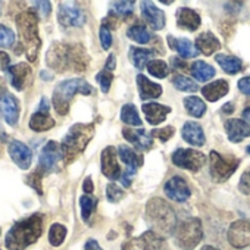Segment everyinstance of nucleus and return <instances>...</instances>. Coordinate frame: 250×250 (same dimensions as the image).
<instances>
[{
  "label": "nucleus",
  "instance_id": "nucleus-13",
  "mask_svg": "<svg viewBox=\"0 0 250 250\" xmlns=\"http://www.w3.org/2000/svg\"><path fill=\"white\" fill-rule=\"evenodd\" d=\"M59 24L63 27H81L85 24V14L72 3H61L58 11Z\"/></svg>",
  "mask_w": 250,
  "mask_h": 250
},
{
  "label": "nucleus",
  "instance_id": "nucleus-23",
  "mask_svg": "<svg viewBox=\"0 0 250 250\" xmlns=\"http://www.w3.org/2000/svg\"><path fill=\"white\" fill-rule=\"evenodd\" d=\"M122 136L125 137V140L130 142L131 145H134L137 149L140 150H149L153 146V140L152 137H149V134L145 130H133V128H124L122 130Z\"/></svg>",
  "mask_w": 250,
  "mask_h": 250
},
{
  "label": "nucleus",
  "instance_id": "nucleus-21",
  "mask_svg": "<svg viewBox=\"0 0 250 250\" xmlns=\"http://www.w3.org/2000/svg\"><path fill=\"white\" fill-rule=\"evenodd\" d=\"M200 15L187 8V6H181L178 11H177V25L183 30H187V31H196L199 27H200Z\"/></svg>",
  "mask_w": 250,
  "mask_h": 250
},
{
  "label": "nucleus",
  "instance_id": "nucleus-29",
  "mask_svg": "<svg viewBox=\"0 0 250 250\" xmlns=\"http://www.w3.org/2000/svg\"><path fill=\"white\" fill-rule=\"evenodd\" d=\"M53 127H55V119L46 112L37 110L30 118V128L36 133H43V131H47Z\"/></svg>",
  "mask_w": 250,
  "mask_h": 250
},
{
  "label": "nucleus",
  "instance_id": "nucleus-5",
  "mask_svg": "<svg viewBox=\"0 0 250 250\" xmlns=\"http://www.w3.org/2000/svg\"><path fill=\"white\" fill-rule=\"evenodd\" d=\"M94 136L93 124H75L69 128L68 134L62 140V153L65 164L74 162L87 147L90 140Z\"/></svg>",
  "mask_w": 250,
  "mask_h": 250
},
{
  "label": "nucleus",
  "instance_id": "nucleus-39",
  "mask_svg": "<svg viewBox=\"0 0 250 250\" xmlns=\"http://www.w3.org/2000/svg\"><path fill=\"white\" fill-rule=\"evenodd\" d=\"M80 205H81V216H83V219L84 221H88L90 216H91V213L96 209L97 199L93 197V196H81Z\"/></svg>",
  "mask_w": 250,
  "mask_h": 250
},
{
  "label": "nucleus",
  "instance_id": "nucleus-52",
  "mask_svg": "<svg viewBox=\"0 0 250 250\" xmlns=\"http://www.w3.org/2000/svg\"><path fill=\"white\" fill-rule=\"evenodd\" d=\"M9 62H11V58L8 56V53L0 52V71H8Z\"/></svg>",
  "mask_w": 250,
  "mask_h": 250
},
{
  "label": "nucleus",
  "instance_id": "nucleus-43",
  "mask_svg": "<svg viewBox=\"0 0 250 250\" xmlns=\"http://www.w3.org/2000/svg\"><path fill=\"white\" fill-rule=\"evenodd\" d=\"M96 80L99 81L102 91H103V93H106V91L110 88V84H112L113 75H112V72H110V71H107V69H103V71H100V72L96 75Z\"/></svg>",
  "mask_w": 250,
  "mask_h": 250
},
{
  "label": "nucleus",
  "instance_id": "nucleus-54",
  "mask_svg": "<svg viewBox=\"0 0 250 250\" xmlns=\"http://www.w3.org/2000/svg\"><path fill=\"white\" fill-rule=\"evenodd\" d=\"M84 250H103V249L99 246V243H97L96 240H88V241L85 243Z\"/></svg>",
  "mask_w": 250,
  "mask_h": 250
},
{
  "label": "nucleus",
  "instance_id": "nucleus-16",
  "mask_svg": "<svg viewBox=\"0 0 250 250\" xmlns=\"http://www.w3.org/2000/svg\"><path fill=\"white\" fill-rule=\"evenodd\" d=\"M102 172L104 177H107L112 181L121 180L122 172H121L119 162H118V149L107 146L102 152Z\"/></svg>",
  "mask_w": 250,
  "mask_h": 250
},
{
  "label": "nucleus",
  "instance_id": "nucleus-57",
  "mask_svg": "<svg viewBox=\"0 0 250 250\" xmlns=\"http://www.w3.org/2000/svg\"><path fill=\"white\" fill-rule=\"evenodd\" d=\"M232 110H234V103H232V102H228V103L222 107V112H225V113H232Z\"/></svg>",
  "mask_w": 250,
  "mask_h": 250
},
{
  "label": "nucleus",
  "instance_id": "nucleus-46",
  "mask_svg": "<svg viewBox=\"0 0 250 250\" xmlns=\"http://www.w3.org/2000/svg\"><path fill=\"white\" fill-rule=\"evenodd\" d=\"M42 175H43V172L40 169H37L34 174H31V175L27 177L28 186H31L33 188H36L40 194L43 193V188H42Z\"/></svg>",
  "mask_w": 250,
  "mask_h": 250
},
{
  "label": "nucleus",
  "instance_id": "nucleus-1",
  "mask_svg": "<svg viewBox=\"0 0 250 250\" xmlns=\"http://www.w3.org/2000/svg\"><path fill=\"white\" fill-rule=\"evenodd\" d=\"M88 55L81 44L55 42L46 55V63L56 72H84L88 66Z\"/></svg>",
  "mask_w": 250,
  "mask_h": 250
},
{
  "label": "nucleus",
  "instance_id": "nucleus-37",
  "mask_svg": "<svg viewBox=\"0 0 250 250\" xmlns=\"http://www.w3.org/2000/svg\"><path fill=\"white\" fill-rule=\"evenodd\" d=\"M172 84H174V87H175L177 90H180V91H190V93H194V91L199 90L197 84H196L193 80H190V78H187V77H184V75H180V74H175V75L172 77Z\"/></svg>",
  "mask_w": 250,
  "mask_h": 250
},
{
  "label": "nucleus",
  "instance_id": "nucleus-7",
  "mask_svg": "<svg viewBox=\"0 0 250 250\" xmlns=\"http://www.w3.org/2000/svg\"><path fill=\"white\" fill-rule=\"evenodd\" d=\"M175 243L183 250H193L203 238L202 221L199 218H188L180 222L174 232Z\"/></svg>",
  "mask_w": 250,
  "mask_h": 250
},
{
  "label": "nucleus",
  "instance_id": "nucleus-26",
  "mask_svg": "<svg viewBox=\"0 0 250 250\" xmlns=\"http://www.w3.org/2000/svg\"><path fill=\"white\" fill-rule=\"evenodd\" d=\"M194 46H196V49L200 53H203L206 56H210L216 50H219L221 43H219V40L212 33L206 31V33H202L200 36H197V39L194 42Z\"/></svg>",
  "mask_w": 250,
  "mask_h": 250
},
{
  "label": "nucleus",
  "instance_id": "nucleus-3",
  "mask_svg": "<svg viewBox=\"0 0 250 250\" xmlns=\"http://www.w3.org/2000/svg\"><path fill=\"white\" fill-rule=\"evenodd\" d=\"M146 219L152 231L162 238L169 237L177 228V215L174 209L162 199H150L146 205Z\"/></svg>",
  "mask_w": 250,
  "mask_h": 250
},
{
  "label": "nucleus",
  "instance_id": "nucleus-32",
  "mask_svg": "<svg viewBox=\"0 0 250 250\" xmlns=\"http://www.w3.org/2000/svg\"><path fill=\"white\" fill-rule=\"evenodd\" d=\"M153 50L150 49H142V47H130V61L136 68H147V65L152 62Z\"/></svg>",
  "mask_w": 250,
  "mask_h": 250
},
{
  "label": "nucleus",
  "instance_id": "nucleus-60",
  "mask_svg": "<svg viewBox=\"0 0 250 250\" xmlns=\"http://www.w3.org/2000/svg\"><path fill=\"white\" fill-rule=\"evenodd\" d=\"M202 250H219V249H216V247H213V246H203Z\"/></svg>",
  "mask_w": 250,
  "mask_h": 250
},
{
  "label": "nucleus",
  "instance_id": "nucleus-61",
  "mask_svg": "<svg viewBox=\"0 0 250 250\" xmlns=\"http://www.w3.org/2000/svg\"><path fill=\"white\" fill-rule=\"evenodd\" d=\"M246 152H247V155H250V146H247V147H246Z\"/></svg>",
  "mask_w": 250,
  "mask_h": 250
},
{
  "label": "nucleus",
  "instance_id": "nucleus-15",
  "mask_svg": "<svg viewBox=\"0 0 250 250\" xmlns=\"http://www.w3.org/2000/svg\"><path fill=\"white\" fill-rule=\"evenodd\" d=\"M0 115L11 127H15L20 119V102L18 99L8 91L0 94Z\"/></svg>",
  "mask_w": 250,
  "mask_h": 250
},
{
  "label": "nucleus",
  "instance_id": "nucleus-10",
  "mask_svg": "<svg viewBox=\"0 0 250 250\" xmlns=\"http://www.w3.org/2000/svg\"><path fill=\"white\" fill-rule=\"evenodd\" d=\"M122 250H165V240L155 231L149 229L136 238L125 241Z\"/></svg>",
  "mask_w": 250,
  "mask_h": 250
},
{
  "label": "nucleus",
  "instance_id": "nucleus-27",
  "mask_svg": "<svg viewBox=\"0 0 250 250\" xmlns=\"http://www.w3.org/2000/svg\"><path fill=\"white\" fill-rule=\"evenodd\" d=\"M137 85L140 90V97L142 100H149V99H156L162 94V87L153 81H150L146 75L140 74L137 75Z\"/></svg>",
  "mask_w": 250,
  "mask_h": 250
},
{
  "label": "nucleus",
  "instance_id": "nucleus-11",
  "mask_svg": "<svg viewBox=\"0 0 250 250\" xmlns=\"http://www.w3.org/2000/svg\"><path fill=\"white\" fill-rule=\"evenodd\" d=\"M63 158V153H62V147L59 143L56 142H49L42 153H40V165H39V169L43 172V174H47V172H55L59 169V164Z\"/></svg>",
  "mask_w": 250,
  "mask_h": 250
},
{
  "label": "nucleus",
  "instance_id": "nucleus-47",
  "mask_svg": "<svg viewBox=\"0 0 250 250\" xmlns=\"http://www.w3.org/2000/svg\"><path fill=\"white\" fill-rule=\"evenodd\" d=\"M118 24H119V15L115 11H110L107 14V17L103 20V24L102 25H104L109 30H116L118 28Z\"/></svg>",
  "mask_w": 250,
  "mask_h": 250
},
{
  "label": "nucleus",
  "instance_id": "nucleus-35",
  "mask_svg": "<svg viewBox=\"0 0 250 250\" xmlns=\"http://www.w3.org/2000/svg\"><path fill=\"white\" fill-rule=\"evenodd\" d=\"M121 119L125 122V124H128V125H134V127H140V125L143 124L142 122V118L136 109L134 104H124L122 109H121Z\"/></svg>",
  "mask_w": 250,
  "mask_h": 250
},
{
  "label": "nucleus",
  "instance_id": "nucleus-14",
  "mask_svg": "<svg viewBox=\"0 0 250 250\" xmlns=\"http://www.w3.org/2000/svg\"><path fill=\"white\" fill-rule=\"evenodd\" d=\"M6 75H8L11 84L20 91L25 90L33 83V69L25 62L9 66V69L6 71Z\"/></svg>",
  "mask_w": 250,
  "mask_h": 250
},
{
  "label": "nucleus",
  "instance_id": "nucleus-45",
  "mask_svg": "<svg viewBox=\"0 0 250 250\" xmlns=\"http://www.w3.org/2000/svg\"><path fill=\"white\" fill-rule=\"evenodd\" d=\"M113 6H115V12H118V15L127 18L133 14L134 2H115Z\"/></svg>",
  "mask_w": 250,
  "mask_h": 250
},
{
  "label": "nucleus",
  "instance_id": "nucleus-59",
  "mask_svg": "<svg viewBox=\"0 0 250 250\" xmlns=\"http://www.w3.org/2000/svg\"><path fill=\"white\" fill-rule=\"evenodd\" d=\"M40 77H42V80H46V81H50L52 80V74H49L47 71H43L40 74Z\"/></svg>",
  "mask_w": 250,
  "mask_h": 250
},
{
  "label": "nucleus",
  "instance_id": "nucleus-9",
  "mask_svg": "<svg viewBox=\"0 0 250 250\" xmlns=\"http://www.w3.org/2000/svg\"><path fill=\"white\" fill-rule=\"evenodd\" d=\"M172 164L191 172L200 171L206 164V156L194 149H178L172 153Z\"/></svg>",
  "mask_w": 250,
  "mask_h": 250
},
{
  "label": "nucleus",
  "instance_id": "nucleus-24",
  "mask_svg": "<svg viewBox=\"0 0 250 250\" xmlns=\"http://www.w3.org/2000/svg\"><path fill=\"white\" fill-rule=\"evenodd\" d=\"M118 156L125 164V167H127V172H130L131 175H136L137 168L143 165V156L127 146L118 147Z\"/></svg>",
  "mask_w": 250,
  "mask_h": 250
},
{
  "label": "nucleus",
  "instance_id": "nucleus-31",
  "mask_svg": "<svg viewBox=\"0 0 250 250\" xmlns=\"http://www.w3.org/2000/svg\"><path fill=\"white\" fill-rule=\"evenodd\" d=\"M215 61L219 63V66L229 75H235L243 71V62L231 55H216Z\"/></svg>",
  "mask_w": 250,
  "mask_h": 250
},
{
  "label": "nucleus",
  "instance_id": "nucleus-2",
  "mask_svg": "<svg viewBox=\"0 0 250 250\" xmlns=\"http://www.w3.org/2000/svg\"><path fill=\"white\" fill-rule=\"evenodd\" d=\"M43 232V215L34 213L14 224L8 231L5 244L9 250H24L36 243Z\"/></svg>",
  "mask_w": 250,
  "mask_h": 250
},
{
  "label": "nucleus",
  "instance_id": "nucleus-20",
  "mask_svg": "<svg viewBox=\"0 0 250 250\" xmlns=\"http://www.w3.org/2000/svg\"><path fill=\"white\" fill-rule=\"evenodd\" d=\"M225 131L232 143H240L250 136V125L243 119H228L225 122Z\"/></svg>",
  "mask_w": 250,
  "mask_h": 250
},
{
  "label": "nucleus",
  "instance_id": "nucleus-17",
  "mask_svg": "<svg viewBox=\"0 0 250 250\" xmlns=\"http://www.w3.org/2000/svg\"><path fill=\"white\" fill-rule=\"evenodd\" d=\"M9 155L12 161L21 168V169H28L33 162V152L28 146H25L22 142L14 140L9 145Z\"/></svg>",
  "mask_w": 250,
  "mask_h": 250
},
{
  "label": "nucleus",
  "instance_id": "nucleus-62",
  "mask_svg": "<svg viewBox=\"0 0 250 250\" xmlns=\"http://www.w3.org/2000/svg\"><path fill=\"white\" fill-rule=\"evenodd\" d=\"M0 14H2V2H0Z\"/></svg>",
  "mask_w": 250,
  "mask_h": 250
},
{
  "label": "nucleus",
  "instance_id": "nucleus-36",
  "mask_svg": "<svg viewBox=\"0 0 250 250\" xmlns=\"http://www.w3.org/2000/svg\"><path fill=\"white\" fill-rule=\"evenodd\" d=\"M127 36H128V39H131L133 42L140 43V44H146V43L150 42V34H149V31L146 30L145 25H140V24L133 25V27L127 31Z\"/></svg>",
  "mask_w": 250,
  "mask_h": 250
},
{
  "label": "nucleus",
  "instance_id": "nucleus-56",
  "mask_svg": "<svg viewBox=\"0 0 250 250\" xmlns=\"http://www.w3.org/2000/svg\"><path fill=\"white\" fill-rule=\"evenodd\" d=\"M49 109H50V106H49V100L46 99V97H43L42 99V103H40V112H46V113H49Z\"/></svg>",
  "mask_w": 250,
  "mask_h": 250
},
{
  "label": "nucleus",
  "instance_id": "nucleus-18",
  "mask_svg": "<svg viewBox=\"0 0 250 250\" xmlns=\"http://www.w3.org/2000/svg\"><path fill=\"white\" fill-rule=\"evenodd\" d=\"M165 194L174 202H186L190 197V187L181 177H172L165 184Z\"/></svg>",
  "mask_w": 250,
  "mask_h": 250
},
{
  "label": "nucleus",
  "instance_id": "nucleus-28",
  "mask_svg": "<svg viewBox=\"0 0 250 250\" xmlns=\"http://www.w3.org/2000/svg\"><path fill=\"white\" fill-rule=\"evenodd\" d=\"M229 90V85L225 80H218V81H213L205 87H202V94L206 100L209 102H216L219 100L221 97H224Z\"/></svg>",
  "mask_w": 250,
  "mask_h": 250
},
{
  "label": "nucleus",
  "instance_id": "nucleus-4",
  "mask_svg": "<svg viewBox=\"0 0 250 250\" xmlns=\"http://www.w3.org/2000/svg\"><path fill=\"white\" fill-rule=\"evenodd\" d=\"M17 27L21 37V44L27 53L28 61L34 62L37 59L42 40L39 36V17L34 11H24L17 17Z\"/></svg>",
  "mask_w": 250,
  "mask_h": 250
},
{
  "label": "nucleus",
  "instance_id": "nucleus-22",
  "mask_svg": "<svg viewBox=\"0 0 250 250\" xmlns=\"http://www.w3.org/2000/svg\"><path fill=\"white\" fill-rule=\"evenodd\" d=\"M181 136H183L184 142H187L188 145L196 146V147H202L206 143L205 133L197 122H191V121L186 122L181 130Z\"/></svg>",
  "mask_w": 250,
  "mask_h": 250
},
{
  "label": "nucleus",
  "instance_id": "nucleus-41",
  "mask_svg": "<svg viewBox=\"0 0 250 250\" xmlns=\"http://www.w3.org/2000/svg\"><path fill=\"white\" fill-rule=\"evenodd\" d=\"M15 42V34L12 30H9L5 25H0V47L2 49H8L12 47Z\"/></svg>",
  "mask_w": 250,
  "mask_h": 250
},
{
  "label": "nucleus",
  "instance_id": "nucleus-63",
  "mask_svg": "<svg viewBox=\"0 0 250 250\" xmlns=\"http://www.w3.org/2000/svg\"><path fill=\"white\" fill-rule=\"evenodd\" d=\"M2 87H3V85H2V81H0V90H2Z\"/></svg>",
  "mask_w": 250,
  "mask_h": 250
},
{
  "label": "nucleus",
  "instance_id": "nucleus-53",
  "mask_svg": "<svg viewBox=\"0 0 250 250\" xmlns=\"http://www.w3.org/2000/svg\"><path fill=\"white\" fill-rule=\"evenodd\" d=\"M93 181H91V178L88 177V178H85L84 180V183H83V190H84V193H88V194H91L93 193Z\"/></svg>",
  "mask_w": 250,
  "mask_h": 250
},
{
  "label": "nucleus",
  "instance_id": "nucleus-34",
  "mask_svg": "<svg viewBox=\"0 0 250 250\" xmlns=\"http://www.w3.org/2000/svg\"><path fill=\"white\" fill-rule=\"evenodd\" d=\"M184 106H186V110L194 116V118H202L206 112V104L202 99L196 97V96H190V97H186L184 99Z\"/></svg>",
  "mask_w": 250,
  "mask_h": 250
},
{
  "label": "nucleus",
  "instance_id": "nucleus-49",
  "mask_svg": "<svg viewBox=\"0 0 250 250\" xmlns=\"http://www.w3.org/2000/svg\"><path fill=\"white\" fill-rule=\"evenodd\" d=\"M238 188L241 193L250 196V171H246L241 178H240V184H238Z\"/></svg>",
  "mask_w": 250,
  "mask_h": 250
},
{
  "label": "nucleus",
  "instance_id": "nucleus-38",
  "mask_svg": "<svg viewBox=\"0 0 250 250\" xmlns=\"http://www.w3.org/2000/svg\"><path fill=\"white\" fill-rule=\"evenodd\" d=\"M66 237V228L62 224H53L49 229V241L52 246L58 247L63 243Z\"/></svg>",
  "mask_w": 250,
  "mask_h": 250
},
{
  "label": "nucleus",
  "instance_id": "nucleus-6",
  "mask_svg": "<svg viewBox=\"0 0 250 250\" xmlns=\"http://www.w3.org/2000/svg\"><path fill=\"white\" fill-rule=\"evenodd\" d=\"M91 94L93 87L83 78H71L59 83L53 91V106L59 115H66L71 100L75 94Z\"/></svg>",
  "mask_w": 250,
  "mask_h": 250
},
{
  "label": "nucleus",
  "instance_id": "nucleus-58",
  "mask_svg": "<svg viewBox=\"0 0 250 250\" xmlns=\"http://www.w3.org/2000/svg\"><path fill=\"white\" fill-rule=\"evenodd\" d=\"M243 121H246L247 124H250V107H246L243 110Z\"/></svg>",
  "mask_w": 250,
  "mask_h": 250
},
{
  "label": "nucleus",
  "instance_id": "nucleus-50",
  "mask_svg": "<svg viewBox=\"0 0 250 250\" xmlns=\"http://www.w3.org/2000/svg\"><path fill=\"white\" fill-rule=\"evenodd\" d=\"M34 6H39L37 8V11L40 12V15L43 17V18H46L49 14H50V11H52V5H50V2H46V0H44V2H34L33 3Z\"/></svg>",
  "mask_w": 250,
  "mask_h": 250
},
{
  "label": "nucleus",
  "instance_id": "nucleus-12",
  "mask_svg": "<svg viewBox=\"0 0 250 250\" xmlns=\"http://www.w3.org/2000/svg\"><path fill=\"white\" fill-rule=\"evenodd\" d=\"M227 238L229 244L235 249L250 247V221L238 219L232 222L228 228Z\"/></svg>",
  "mask_w": 250,
  "mask_h": 250
},
{
  "label": "nucleus",
  "instance_id": "nucleus-25",
  "mask_svg": "<svg viewBox=\"0 0 250 250\" xmlns=\"http://www.w3.org/2000/svg\"><path fill=\"white\" fill-rule=\"evenodd\" d=\"M143 112L149 124L159 125L167 119L168 113H171V107L159 103H146L143 104Z\"/></svg>",
  "mask_w": 250,
  "mask_h": 250
},
{
  "label": "nucleus",
  "instance_id": "nucleus-8",
  "mask_svg": "<svg viewBox=\"0 0 250 250\" xmlns=\"http://www.w3.org/2000/svg\"><path fill=\"white\" fill-rule=\"evenodd\" d=\"M209 158H210V175L218 183L227 181L240 165V159L234 156H222L216 150H212Z\"/></svg>",
  "mask_w": 250,
  "mask_h": 250
},
{
  "label": "nucleus",
  "instance_id": "nucleus-19",
  "mask_svg": "<svg viewBox=\"0 0 250 250\" xmlns=\"http://www.w3.org/2000/svg\"><path fill=\"white\" fill-rule=\"evenodd\" d=\"M142 15L152 30H162L165 27V12L152 2H142Z\"/></svg>",
  "mask_w": 250,
  "mask_h": 250
},
{
  "label": "nucleus",
  "instance_id": "nucleus-30",
  "mask_svg": "<svg viewBox=\"0 0 250 250\" xmlns=\"http://www.w3.org/2000/svg\"><path fill=\"white\" fill-rule=\"evenodd\" d=\"M169 46L172 49H175L178 52V55L181 58H194L199 55V50L196 49V46L187 40V39H174V37H169Z\"/></svg>",
  "mask_w": 250,
  "mask_h": 250
},
{
  "label": "nucleus",
  "instance_id": "nucleus-33",
  "mask_svg": "<svg viewBox=\"0 0 250 250\" xmlns=\"http://www.w3.org/2000/svg\"><path fill=\"white\" fill-rule=\"evenodd\" d=\"M190 72L197 81H202V83L209 81L210 78L215 77V68L210 66L209 63H206V62H202V61H196L190 66Z\"/></svg>",
  "mask_w": 250,
  "mask_h": 250
},
{
  "label": "nucleus",
  "instance_id": "nucleus-48",
  "mask_svg": "<svg viewBox=\"0 0 250 250\" xmlns=\"http://www.w3.org/2000/svg\"><path fill=\"white\" fill-rule=\"evenodd\" d=\"M100 42H102V47L104 50L110 49V46H112V34H110V30L106 28L104 25L100 27Z\"/></svg>",
  "mask_w": 250,
  "mask_h": 250
},
{
  "label": "nucleus",
  "instance_id": "nucleus-44",
  "mask_svg": "<svg viewBox=\"0 0 250 250\" xmlns=\"http://www.w3.org/2000/svg\"><path fill=\"white\" fill-rule=\"evenodd\" d=\"M174 134H175V128L171 127V125H168V127H164V128H156V130L152 131V137H156L161 142H168Z\"/></svg>",
  "mask_w": 250,
  "mask_h": 250
},
{
  "label": "nucleus",
  "instance_id": "nucleus-40",
  "mask_svg": "<svg viewBox=\"0 0 250 250\" xmlns=\"http://www.w3.org/2000/svg\"><path fill=\"white\" fill-rule=\"evenodd\" d=\"M147 71L150 75H153L155 78H165L168 74H169V68L167 65V62L164 61H152L149 65H147Z\"/></svg>",
  "mask_w": 250,
  "mask_h": 250
},
{
  "label": "nucleus",
  "instance_id": "nucleus-55",
  "mask_svg": "<svg viewBox=\"0 0 250 250\" xmlns=\"http://www.w3.org/2000/svg\"><path fill=\"white\" fill-rule=\"evenodd\" d=\"M115 66H116V59H115V55L112 53V55H109V58L106 61V69L112 71V69H115Z\"/></svg>",
  "mask_w": 250,
  "mask_h": 250
},
{
  "label": "nucleus",
  "instance_id": "nucleus-51",
  "mask_svg": "<svg viewBox=\"0 0 250 250\" xmlns=\"http://www.w3.org/2000/svg\"><path fill=\"white\" fill-rule=\"evenodd\" d=\"M238 90L243 94L250 96V77H244L238 81Z\"/></svg>",
  "mask_w": 250,
  "mask_h": 250
},
{
  "label": "nucleus",
  "instance_id": "nucleus-42",
  "mask_svg": "<svg viewBox=\"0 0 250 250\" xmlns=\"http://www.w3.org/2000/svg\"><path fill=\"white\" fill-rule=\"evenodd\" d=\"M124 196H125V194H124V190H122L119 186H116L115 183L107 184V187H106V199H107L110 203L119 202Z\"/></svg>",
  "mask_w": 250,
  "mask_h": 250
}]
</instances>
